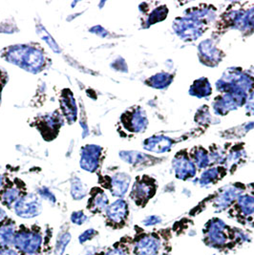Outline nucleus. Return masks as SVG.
Listing matches in <instances>:
<instances>
[{
  "label": "nucleus",
  "mask_w": 254,
  "mask_h": 255,
  "mask_svg": "<svg viewBox=\"0 0 254 255\" xmlns=\"http://www.w3.org/2000/svg\"><path fill=\"white\" fill-rule=\"evenodd\" d=\"M2 58L27 72L37 74L46 68L44 50L36 44L12 45L4 49Z\"/></svg>",
  "instance_id": "1"
},
{
  "label": "nucleus",
  "mask_w": 254,
  "mask_h": 255,
  "mask_svg": "<svg viewBox=\"0 0 254 255\" xmlns=\"http://www.w3.org/2000/svg\"><path fill=\"white\" fill-rule=\"evenodd\" d=\"M249 239L242 231L232 230L224 221L213 218L204 228V242L213 249H231L235 244H243Z\"/></svg>",
  "instance_id": "2"
},
{
  "label": "nucleus",
  "mask_w": 254,
  "mask_h": 255,
  "mask_svg": "<svg viewBox=\"0 0 254 255\" xmlns=\"http://www.w3.org/2000/svg\"><path fill=\"white\" fill-rule=\"evenodd\" d=\"M43 246V235L37 226H20L14 236L12 247L20 255H40Z\"/></svg>",
  "instance_id": "3"
},
{
  "label": "nucleus",
  "mask_w": 254,
  "mask_h": 255,
  "mask_svg": "<svg viewBox=\"0 0 254 255\" xmlns=\"http://www.w3.org/2000/svg\"><path fill=\"white\" fill-rule=\"evenodd\" d=\"M162 248V237L155 232H142L132 241L133 255H159Z\"/></svg>",
  "instance_id": "4"
},
{
  "label": "nucleus",
  "mask_w": 254,
  "mask_h": 255,
  "mask_svg": "<svg viewBox=\"0 0 254 255\" xmlns=\"http://www.w3.org/2000/svg\"><path fill=\"white\" fill-rule=\"evenodd\" d=\"M105 225L112 230H121L127 226L129 218V207L127 201L118 199L104 211Z\"/></svg>",
  "instance_id": "5"
},
{
  "label": "nucleus",
  "mask_w": 254,
  "mask_h": 255,
  "mask_svg": "<svg viewBox=\"0 0 254 255\" xmlns=\"http://www.w3.org/2000/svg\"><path fill=\"white\" fill-rule=\"evenodd\" d=\"M156 183L147 176L138 177L132 186L131 200L139 208H143L156 193Z\"/></svg>",
  "instance_id": "6"
},
{
  "label": "nucleus",
  "mask_w": 254,
  "mask_h": 255,
  "mask_svg": "<svg viewBox=\"0 0 254 255\" xmlns=\"http://www.w3.org/2000/svg\"><path fill=\"white\" fill-rule=\"evenodd\" d=\"M13 211L16 216L23 219L35 218L42 211L41 199L35 193L26 192L13 206Z\"/></svg>",
  "instance_id": "7"
},
{
  "label": "nucleus",
  "mask_w": 254,
  "mask_h": 255,
  "mask_svg": "<svg viewBox=\"0 0 254 255\" xmlns=\"http://www.w3.org/2000/svg\"><path fill=\"white\" fill-rule=\"evenodd\" d=\"M61 112L55 111L54 113L38 117L35 122V128L39 131L43 139L52 140L58 135V132L63 125V118Z\"/></svg>",
  "instance_id": "8"
},
{
  "label": "nucleus",
  "mask_w": 254,
  "mask_h": 255,
  "mask_svg": "<svg viewBox=\"0 0 254 255\" xmlns=\"http://www.w3.org/2000/svg\"><path fill=\"white\" fill-rule=\"evenodd\" d=\"M104 160V148L97 144H87L81 150V167L87 171L95 173L99 170Z\"/></svg>",
  "instance_id": "9"
},
{
  "label": "nucleus",
  "mask_w": 254,
  "mask_h": 255,
  "mask_svg": "<svg viewBox=\"0 0 254 255\" xmlns=\"http://www.w3.org/2000/svg\"><path fill=\"white\" fill-rule=\"evenodd\" d=\"M204 23L198 18L191 16L179 18L174 22V30L176 34L186 40H195L203 35Z\"/></svg>",
  "instance_id": "10"
},
{
  "label": "nucleus",
  "mask_w": 254,
  "mask_h": 255,
  "mask_svg": "<svg viewBox=\"0 0 254 255\" xmlns=\"http://www.w3.org/2000/svg\"><path fill=\"white\" fill-rule=\"evenodd\" d=\"M100 183L104 188L108 189L112 196L122 198L126 196L129 189L131 178L127 173H117L113 176H104L100 179Z\"/></svg>",
  "instance_id": "11"
},
{
  "label": "nucleus",
  "mask_w": 254,
  "mask_h": 255,
  "mask_svg": "<svg viewBox=\"0 0 254 255\" xmlns=\"http://www.w3.org/2000/svg\"><path fill=\"white\" fill-rule=\"evenodd\" d=\"M26 193L25 184L19 179L6 182V185L0 192L1 204L9 209H13L15 203Z\"/></svg>",
  "instance_id": "12"
},
{
  "label": "nucleus",
  "mask_w": 254,
  "mask_h": 255,
  "mask_svg": "<svg viewBox=\"0 0 254 255\" xmlns=\"http://www.w3.org/2000/svg\"><path fill=\"white\" fill-rule=\"evenodd\" d=\"M122 124L127 131L133 133L143 132L148 125V120L145 116V112L139 108L134 107L127 112L121 118Z\"/></svg>",
  "instance_id": "13"
},
{
  "label": "nucleus",
  "mask_w": 254,
  "mask_h": 255,
  "mask_svg": "<svg viewBox=\"0 0 254 255\" xmlns=\"http://www.w3.org/2000/svg\"><path fill=\"white\" fill-rule=\"evenodd\" d=\"M244 187L240 185L227 186L226 188L223 189L222 192H220L218 196L215 198L213 207L217 211H223L225 209H229L230 207L233 206L237 199L242 195Z\"/></svg>",
  "instance_id": "14"
},
{
  "label": "nucleus",
  "mask_w": 254,
  "mask_h": 255,
  "mask_svg": "<svg viewBox=\"0 0 254 255\" xmlns=\"http://www.w3.org/2000/svg\"><path fill=\"white\" fill-rule=\"evenodd\" d=\"M246 94L226 93L214 103V112L218 115H226L231 110L236 109L244 104Z\"/></svg>",
  "instance_id": "15"
},
{
  "label": "nucleus",
  "mask_w": 254,
  "mask_h": 255,
  "mask_svg": "<svg viewBox=\"0 0 254 255\" xmlns=\"http://www.w3.org/2000/svg\"><path fill=\"white\" fill-rule=\"evenodd\" d=\"M230 213L238 222L248 220L254 214V196L251 194H242L234 203Z\"/></svg>",
  "instance_id": "16"
},
{
  "label": "nucleus",
  "mask_w": 254,
  "mask_h": 255,
  "mask_svg": "<svg viewBox=\"0 0 254 255\" xmlns=\"http://www.w3.org/2000/svg\"><path fill=\"white\" fill-rule=\"evenodd\" d=\"M60 112L70 125L76 123L78 118V107L74 95L69 89L62 90L60 95Z\"/></svg>",
  "instance_id": "17"
},
{
  "label": "nucleus",
  "mask_w": 254,
  "mask_h": 255,
  "mask_svg": "<svg viewBox=\"0 0 254 255\" xmlns=\"http://www.w3.org/2000/svg\"><path fill=\"white\" fill-rule=\"evenodd\" d=\"M109 206V199L103 188L96 186L93 187L89 193L87 202V210L92 214H101Z\"/></svg>",
  "instance_id": "18"
},
{
  "label": "nucleus",
  "mask_w": 254,
  "mask_h": 255,
  "mask_svg": "<svg viewBox=\"0 0 254 255\" xmlns=\"http://www.w3.org/2000/svg\"><path fill=\"white\" fill-rule=\"evenodd\" d=\"M173 166L175 174L178 179L188 180L196 174L194 162L185 157V155H177L174 159Z\"/></svg>",
  "instance_id": "19"
},
{
  "label": "nucleus",
  "mask_w": 254,
  "mask_h": 255,
  "mask_svg": "<svg viewBox=\"0 0 254 255\" xmlns=\"http://www.w3.org/2000/svg\"><path fill=\"white\" fill-rule=\"evenodd\" d=\"M15 222L7 218L0 223V247H12L16 233Z\"/></svg>",
  "instance_id": "20"
},
{
  "label": "nucleus",
  "mask_w": 254,
  "mask_h": 255,
  "mask_svg": "<svg viewBox=\"0 0 254 255\" xmlns=\"http://www.w3.org/2000/svg\"><path fill=\"white\" fill-rule=\"evenodd\" d=\"M172 139L163 137V136H155L149 139H145L143 142L144 149L155 153H164L171 149Z\"/></svg>",
  "instance_id": "21"
},
{
  "label": "nucleus",
  "mask_w": 254,
  "mask_h": 255,
  "mask_svg": "<svg viewBox=\"0 0 254 255\" xmlns=\"http://www.w3.org/2000/svg\"><path fill=\"white\" fill-rule=\"evenodd\" d=\"M200 55L205 61H208V64L210 62H217L219 60V50L214 46L211 41H204L202 44H200Z\"/></svg>",
  "instance_id": "22"
},
{
  "label": "nucleus",
  "mask_w": 254,
  "mask_h": 255,
  "mask_svg": "<svg viewBox=\"0 0 254 255\" xmlns=\"http://www.w3.org/2000/svg\"><path fill=\"white\" fill-rule=\"evenodd\" d=\"M190 94L198 97V98H205L211 94V87L209 81L207 79H200L194 82L191 86Z\"/></svg>",
  "instance_id": "23"
},
{
  "label": "nucleus",
  "mask_w": 254,
  "mask_h": 255,
  "mask_svg": "<svg viewBox=\"0 0 254 255\" xmlns=\"http://www.w3.org/2000/svg\"><path fill=\"white\" fill-rule=\"evenodd\" d=\"M71 195L76 201H81L87 195L86 186L77 176L74 177L71 181Z\"/></svg>",
  "instance_id": "24"
},
{
  "label": "nucleus",
  "mask_w": 254,
  "mask_h": 255,
  "mask_svg": "<svg viewBox=\"0 0 254 255\" xmlns=\"http://www.w3.org/2000/svg\"><path fill=\"white\" fill-rule=\"evenodd\" d=\"M120 156L123 160H125V162L130 164H140L147 161V158H149L144 154L134 151H123L120 153Z\"/></svg>",
  "instance_id": "25"
},
{
  "label": "nucleus",
  "mask_w": 254,
  "mask_h": 255,
  "mask_svg": "<svg viewBox=\"0 0 254 255\" xmlns=\"http://www.w3.org/2000/svg\"><path fill=\"white\" fill-rule=\"evenodd\" d=\"M221 178V172H220L219 168H210L208 170H206L202 177L200 178V185L202 186H208L209 185L214 184L215 182H217Z\"/></svg>",
  "instance_id": "26"
},
{
  "label": "nucleus",
  "mask_w": 254,
  "mask_h": 255,
  "mask_svg": "<svg viewBox=\"0 0 254 255\" xmlns=\"http://www.w3.org/2000/svg\"><path fill=\"white\" fill-rule=\"evenodd\" d=\"M170 82H171V76L166 73L157 74L156 76L152 77L148 80L149 85L154 88H158V89H162V88L168 86Z\"/></svg>",
  "instance_id": "27"
},
{
  "label": "nucleus",
  "mask_w": 254,
  "mask_h": 255,
  "mask_svg": "<svg viewBox=\"0 0 254 255\" xmlns=\"http://www.w3.org/2000/svg\"><path fill=\"white\" fill-rule=\"evenodd\" d=\"M131 252L130 243H125L124 238L101 255H129Z\"/></svg>",
  "instance_id": "28"
},
{
  "label": "nucleus",
  "mask_w": 254,
  "mask_h": 255,
  "mask_svg": "<svg viewBox=\"0 0 254 255\" xmlns=\"http://www.w3.org/2000/svg\"><path fill=\"white\" fill-rule=\"evenodd\" d=\"M192 160L194 161V163H196L198 167L200 168L207 167L209 163L208 152L203 148H199L198 150L194 152V156H192Z\"/></svg>",
  "instance_id": "29"
},
{
  "label": "nucleus",
  "mask_w": 254,
  "mask_h": 255,
  "mask_svg": "<svg viewBox=\"0 0 254 255\" xmlns=\"http://www.w3.org/2000/svg\"><path fill=\"white\" fill-rule=\"evenodd\" d=\"M70 241H71V234L69 232H63L58 238V243L55 250V255H62L64 250L66 249V246L70 243Z\"/></svg>",
  "instance_id": "30"
},
{
  "label": "nucleus",
  "mask_w": 254,
  "mask_h": 255,
  "mask_svg": "<svg viewBox=\"0 0 254 255\" xmlns=\"http://www.w3.org/2000/svg\"><path fill=\"white\" fill-rule=\"evenodd\" d=\"M36 32L38 33V35H40V36L42 37V39H43L44 41H46L47 44H48L49 46L51 47V49H52V50H54V51H55V52H57V53L59 52L58 44L54 41L53 37L47 33L46 30H45L41 25H39V26L37 27V31H36Z\"/></svg>",
  "instance_id": "31"
},
{
  "label": "nucleus",
  "mask_w": 254,
  "mask_h": 255,
  "mask_svg": "<svg viewBox=\"0 0 254 255\" xmlns=\"http://www.w3.org/2000/svg\"><path fill=\"white\" fill-rule=\"evenodd\" d=\"M166 13H167V10L165 8L160 7V8H158L155 11L151 12L147 22L149 24H154L158 22V21H161L166 16Z\"/></svg>",
  "instance_id": "32"
},
{
  "label": "nucleus",
  "mask_w": 254,
  "mask_h": 255,
  "mask_svg": "<svg viewBox=\"0 0 254 255\" xmlns=\"http://www.w3.org/2000/svg\"><path fill=\"white\" fill-rule=\"evenodd\" d=\"M87 220H88V216L86 214H84V212L82 210L75 211L71 215L72 223L75 225H78V226L83 225L84 223H86Z\"/></svg>",
  "instance_id": "33"
},
{
  "label": "nucleus",
  "mask_w": 254,
  "mask_h": 255,
  "mask_svg": "<svg viewBox=\"0 0 254 255\" xmlns=\"http://www.w3.org/2000/svg\"><path fill=\"white\" fill-rule=\"evenodd\" d=\"M98 234H99V232H97L96 230H94V229L86 230L85 232H82L81 235H80L79 242H80L81 245H84L86 242L93 240Z\"/></svg>",
  "instance_id": "34"
},
{
  "label": "nucleus",
  "mask_w": 254,
  "mask_h": 255,
  "mask_svg": "<svg viewBox=\"0 0 254 255\" xmlns=\"http://www.w3.org/2000/svg\"><path fill=\"white\" fill-rule=\"evenodd\" d=\"M37 195L39 197L46 200L48 202H50L51 204H55L56 203V197L55 195L48 189L46 187H41L37 190Z\"/></svg>",
  "instance_id": "35"
},
{
  "label": "nucleus",
  "mask_w": 254,
  "mask_h": 255,
  "mask_svg": "<svg viewBox=\"0 0 254 255\" xmlns=\"http://www.w3.org/2000/svg\"><path fill=\"white\" fill-rule=\"evenodd\" d=\"M162 222V219L159 217V216H156V215H151L148 216L147 218H145L144 220L142 221V224L146 227H151V226H155V225H158Z\"/></svg>",
  "instance_id": "36"
},
{
  "label": "nucleus",
  "mask_w": 254,
  "mask_h": 255,
  "mask_svg": "<svg viewBox=\"0 0 254 255\" xmlns=\"http://www.w3.org/2000/svg\"><path fill=\"white\" fill-rule=\"evenodd\" d=\"M0 255H20L13 247H0Z\"/></svg>",
  "instance_id": "37"
},
{
  "label": "nucleus",
  "mask_w": 254,
  "mask_h": 255,
  "mask_svg": "<svg viewBox=\"0 0 254 255\" xmlns=\"http://www.w3.org/2000/svg\"><path fill=\"white\" fill-rule=\"evenodd\" d=\"M246 108H247V111L250 114V116L254 115V93L250 97L247 105H246Z\"/></svg>",
  "instance_id": "38"
},
{
  "label": "nucleus",
  "mask_w": 254,
  "mask_h": 255,
  "mask_svg": "<svg viewBox=\"0 0 254 255\" xmlns=\"http://www.w3.org/2000/svg\"><path fill=\"white\" fill-rule=\"evenodd\" d=\"M8 81V74L4 70L0 69V93Z\"/></svg>",
  "instance_id": "39"
},
{
  "label": "nucleus",
  "mask_w": 254,
  "mask_h": 255,
  "mask_svg": "<svg viewBox=\"0 0 254 255\" xmlns=\"http://www.w3.org/2000/svg\"><path fill=\"white\" fill-rule=\"evenodd\" d=\"M7 218H8V216H7L6 211H5L4 209L0 208V223L3 222L5 219H7Z\"/></svg>",
  "instance_id": "40"
},
{
  "label": "nucleus",
  "mask_w": 254,
  "mask_h": 255,
  "mask_svg": "<svg viewBox=\"0 0 254 255\" xmlns=\"http://www.w3.org/2000/svg\"><path fill=\"white\" fill-rule=\"evenodd\" d=\"M6 185V183H5V178H4V176H2V175L0 174V192L2 191V189H3V187L5 186Z\"/></svg>",
  "instance_id": "41"
},
{
  "label": "nucleus",
  "mask_w": 254,
  "mask_h": 255,
  "mask_svg": "<svg viewBox=\"0 0 254 255\" xmlns=\"http://www.w3.org/2000/svg\"><path fill=\"white\" fill-rule=\"evenodd\" d=\"M81 255H97V254L95 253V251H93V249H87Z\"/></svg>",
  "instance_id": "42"
},
{
  "label": "nucleus",
  "mask_w": 254,
  "mask_h": 255,
  "mask_svg": "<svg viewBox=\"0 0 254 255\" xmlns=\"http://www.w3.org/2000/svg\"><path fill=\"white\" fill-rule=\"evenodd\" d=\"M252 224H253V225H252V226H253V227H254V221H253V223H252Z\"/></svg>",
  "instance_id": "43"
}]
</instances>
